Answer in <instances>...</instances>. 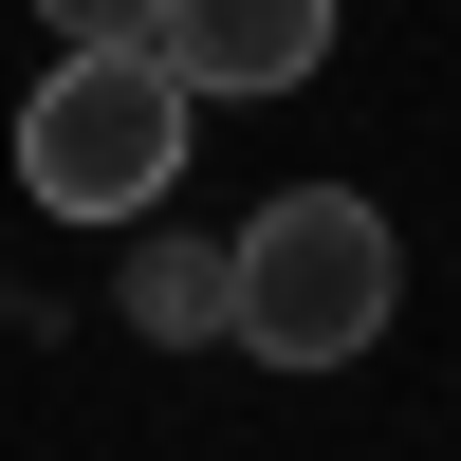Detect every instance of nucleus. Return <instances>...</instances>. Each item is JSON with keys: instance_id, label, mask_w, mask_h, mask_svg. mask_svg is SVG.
<instances>
[{"instance_id": "nucleus-5", "label": "nucleus", "mask_w": 461, "mask_h": 461, "mask_svg": "<svg viewBox=\"0 0 461 461\" xmlns=\"http://www.w3.org/2000/svg\"><path fill=\"white\" fill-rule=\"evenodd\" d=\"M37 19H56V56H148L167 0H37Z\"/></svg>"}, {"instance_id": "nucleus-3", "label": "nucleus", "mask_w": 461, "mask_h": 461, "mask_svg": "<svg viewBox=\"0 0 461 461\" xmlns=\"http://www.w3.org/2000/svg\"><path fill=\"white\" fill-rule=\"evenodd\" d=\"M148 56H167L185 93H295V74L332 56V0H167Z\"/></svg>"}, {"instance_id": "nucleus-2", "label": "nucleus", "mask_w": 461, "mask_h": 461, "mask_svg": "<svg viewBox=\"0 0 461 461\" xmlns=\"http://www.w3.org/2000/svg\"><path fill=\"white\" fill-rule=\"evenodd\" d=\"M185 130H203V93L167 56H56L37 111H19V185L56 221H148L185 185Z\"/></svg>"}, {"instance_id": "nucleus-4", "label": "nucleus", "mask_w": 461, "mask_h": 461, "mask_svg": "<svg viewBox=\"0 0 461 461\" xmlns=\"http://www.w3.org/2000/svg\"><path fill=\"white\" fill-rule=\"evenodd\" d=\"M130 332H221V240H148L130 258Z\"/></svg>"}, {"instance_id": "nucleus-1", "label": "nucleus", "mask_w": 461, "mask_h": 461, "mask_svg": "<svg viewBox=\"0 0 461 461\" xmlns=\"http://www.w3.org/2000/svg\"><path fill=\"white\" fill-rule=\"evenodd\" d=\"M388 314H406V240L369 185H277L221 240V332L258 369H351V351H388Z\"/></svg>"}]
</instances>
